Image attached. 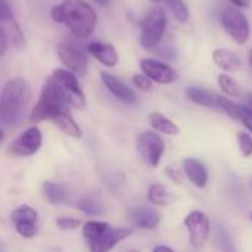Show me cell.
Segmentation results:
<instances>
[{
	"label": "cell",
	"mask_w": 252,
	"mask_h": 252,
	"mask_svg": "<svg viewBox=\"0 0 252 252\" xmlns=\"http://www.w3.org/2000/svg\"><path fill=\"white\" fill-rule=\"evenodd\" d=\"M66 111H71V108L61 96V93L56 89V86L53 84V81L50 78H47L41 89L38 100L35 102V105L30 114V121L34 124L47 121V120L52 121L58 114L66 112Z\"/></svg>",
	"instance_id": "277c9868"
},
{
	"label": "cell",
	"mask_w": 252,
	"mask_h": 252,
	"mask_svg": "<svg viewBox=\"0 0 252 252\" xmlns=\"http://www.w3.org/2000/svg\"><path fill=\"white\" fill-rule=\"evenodd\" d=\"M58 58L69 72L75 75H84L89 69L87 53L74 43L65 41L58 46Z\"/></svg>",
	"instance_id": "7c38bea8"
},
{
	"label": "cell",
	"mask_w": 252,
	"mask_h": 252,
	"mask_svg": "<svg viewBox=\"0 0 252 252\" xmlns=\"http://www.w3.org/2000/svg\"><path fill=\"white\" fill-rule=\"evenodd\" d=\"M100 80L103 83V86L108 89V92L118 99L120 102L126 103V105H136L139 102L137 94L117 75L108 72V71H102L100 72Z\"/></svg>",
	"instance_id": "9a60e30c"
},
{
	"label": "cell",
	"mask_w": 252,
	"mask_h": 252,
	"mask_svg": "<svg viewBox=\"0 0 252 252\" xmlns=\"http://www.w3.org/2000/svg\"><path fill=\"white\" fill-rule=\"evenodd\" d=\"M3 139H4V131H3V130L0 128V143L3 142Z\"/></svg>",
	"instance_id": "ab89813d"
},
{
	"label": "cell",
	"mask_w": 252,
	"mask_h": 252,
	"mask_svg": "<svg viewBox=\"0 0 252 252\" xmlns=\"http://www.w3.org/2000/svg\"><path fill=\"white\" fill-rule=\"evenodd\" d=\"M171 10L174 19L180 24H186L190 19V9L185 0H164Z\"/></svg>",
	"instance_id": "d4e9b609"
},
{
	"label": "cell",
	"mask_w": 252,
	"mask_h": 252,
	"mask_svg": "<svg viewBox=\"0 0 252 252\" xmlns=\"http://www.w3.org/2000/svg\"><path fill=\"white\" fill-rule=\"evenodd\" d=\"M220 24L226 34L238 44L244 46L251 37V25L242 9L227 6L220 12Z\"/></svg>",
	"instance_id": "52a82bcc"
},
{
	"label": "cell",
	"mask_w": 252,
	"mask_h": 252,
	"mask_svg": "<svg viewBox=\"0 0 252 252\" xmlns=\"http://www.w3.org/2000/svg\"><path fill=\"white\" fill-rule=\"evenodd\" d=\"M250 112L252 114V92L251 93H248V94H245V97H244V103H242Z\"/></svg>",
	"instance_id": "8d00e7d4"
},
{
	"label": "cell",
	"mask_w": 252,
	"mask_h": 252,
	"mask_svg": "<svg viewBox=\"0 0 252 252\" xmlns=\"http://www.w3.org/2000/svg\"><path fill=\"white\" fill-rule=\"evenodd\" d=\"M31 99V87L22 77L6 81L0 92V128H10L21 123Z\"/></svg>",
	"instance_id": "7a4b0ae2"
},
{
	"label": "cell",
	"mask_w": 252,
	"mask_h": 252,
	"mask_svg": "<svg viewBox=\"0 0 252 252\" xmlns=\"http://www.w3.org/2000/svg\"><path fill=\"white\" fill-rule=\"evenodd\" d=\"M131 224L140 230H155L161 223V214L149 205H134L127 211Z\"/></svg>",
	"instance_id": "5bb4252c"
},
{
	"label": "cell",
	"mask_w": 252,
	"mask_h": 252,
	"mask_svg": "<svg viewBox=\"0 0 252 252\" xmlns=\"http://www.w3.org/2000/svg\"><path fill=\"white\" fill-rule=\"evenodd\" d=\"M10 221L15 232L24 239H32L38 232V213L31 205H18L10 213Z\"/></svg>",
	"instance_id": "8fae6325"
},
{
	"label": "cell",
	"mask_w": 252,
	"mask_h": 252,
	"mask_svg": "<svg viewBox=\"0 0 252 252\" xmlns=\"http://www.w3.org/2000/svg\"><path fill=\"white\" fill-rule=\"evenodd\" d=\"M87 53L94 58L99 63L108 68H114L120 62V55L111 43L105 41H92L87 44Z\"/></svg>",
	"instance_id": "e0dca14e"
},
{
	"label": "cell",
	"mask_w": 252,
	"mask_h": 252,
	"mask_svg": "<svg viewBox=\"0 0 252 252\" xmlns=\"http://www.w3.org/2000/svg\"><path fill=\"white\" fill-rule=\"evenodd\" d=\"M139 65H140L142 74H145L152 83H157L161 86H168V84L176 83L179 78L177 71L171 65H168L162 61H158L154 58H145L140 61Z\"/></svg>",
	"instance_id": "4fadbf2b"
},
{
	"label": "cell",
	"mask_w": 252,
	"mask_h": 252,
	"mask_svg": "<svg viewBox=\"0 0 252 252\" xmlns=\"http://www.w3.org/2000/svg\"><path fill=\"white\" fill-rule=\"evenodd\" d=\"M92 1H94L96 4H99L102 7H108L111 4V0H92Z\"/></svg>",
	"instance_id": "f35d334b"
},
{
	"label": "cell",
	"mask_w": 252,
	"mask_h": 252,
	"mask_svg": "<svg viewBox=\"0 0 252 252\" xmlns=\"http://www.w3.org/2000/svg\"><path fill=\"white\" fill-rule=\"evenodd\" d=\"M7 46H9V35H7V30L3 24H0V59L6 55L7 52Z\"/></svg>",
	"instance_id": "e575fe53"
},
{
	"label": "cell",
	"mask_w": 252,
	"mask_h": 252,
	"mask_svg": "<svg viewBox=\"0 0 252 252\" xmlns=\"http://www.w3.org/2000/svg\"><path fill=\"white\" fill-rule=\"evenodd\" d=\"M43 145V133L37 126H31L24 130L7 146V152L16 158H30L35 155Z\"/></svg>",
	"instance_id": "30bf717a"
},
{
	"label": "cell",
	"mask_w": 252,
	"mask_h": 252,
	"mask_svg": "<svg viewBox=\"0 0 252 252\" xmlns=\"http://www.w3.org/2000/svg\"><path fill=\"white\" fill-rule=\"evenodd\" d=\"M248 59H250V65H251V69H252V49L250 50V55H248Z\"/></svg>",
	"instance_id": "60d3db41"
},
{
	"label": "cell",
	"mask_w": 252,
	"mask_h": 252,
	"mask_svg": "<svg viewBox=\"0 0 252 252\" xmlns=\"http://www.w3.org/2000/svg\"><path fill=\"white\" fill-rule=\"evenodd\" d=\"M149 1H152V3H157V4H159V3H162L164 0H149Z\"/></svg>",
	"instance_id": "b9f144b4"
},
{
	"label": "cell",
	"mask_w": 252,
	"mask_h": 252,
	"mask_svg": "<svg viewBox=\"0 0 252 252\" xmlns=\"http://www.w3.org/2000/svg\"><path fill=\"white\" fill-rule=\"evenodd\" d=\"M182 171L188 180L198 189H205L208 185V168L198 158H185L182 162Z\"/></svg>",
	"instance_id": "2e32d148"
},
{
	"label": "cell",
	"mask_w": 252,
	"mask_h": 252,
	"mask_svg": "<svg viewBox=\"0 0 252 252\" xmlns=\"http://www.w3.org/2000/svg\"><path fill=\"white\" fill-rule=\"evenodd\" d=\"M148 120H149L152 130L157 131L158 134H165V136H171V137H176L180 134V127L173 120H170L168 117H165L164 114H161L158 111H152L148 115Z\"/></svg>",
	"instance_id": "ffe728a7"
},
{
	"label": "cell",
	"mask_w": 252,
	"mask_h": 252,
	"mask_svg": "<svg viewBox=\"0 0 252 252\" xmlns=\"http://www.w3.org/2000/svg\"><path fill=\"white\" fill-rule=\"evenodd\" d=\"M219 109L223 111L227 117H230L232 120L238 121V115H239V103L233 102L230 97L226 96H219Z\"/></svg>",
	"instance_id": "83f0119b"
},
{
	"label": "cell",
	"mask_w": 252,
	"mask_h": 252,
	"mask_svg": "<svg viewBox=\"0 0 252 252\" xmlns=\"http://www.w3.org/2000/svg\"><path fill=\"white\" fill-rule=\"evenodd\" d=\"M213 62L216 63V66L227 74L242 69V59L239 58V55L226 47H219L213 50Z\"/></svg>",
	"instance_id": "ac0fdd59"
},
{
	"label": "cell",
	"mask_w": 252,
	"mask_h": 252,
	"mask_svg": "<svg viewBox=\"0 0 252 252\" xmlns=\"http://www.w3.org/2000/svg\"><path fill=\"white\" fill-rule=\"evenodd\" d=\"M250 220L252 221V211H251V214H250Z\"/></svg>",
	"instance_id": "ee69618b"
},
{
	"label": "cell",
	"mask_w": 252,
	"mask_h": 252,
	"mask_svg": "<svg viewBox=\"0 0 252 252\" xmlns=\"http://www.w3.org/2000/svg\"><path fill=\"white\" fill-rule=\"evenodd\" d=\"M52 123L68 137H72V139H81L83 137V131H81L80 126L75 123V120L72 118L69 111L58 114L52 120Z\"/></svg>",
	"instance_id": "44dd1931"
},
{
	"label": "cell",
	"mask_w": 252,
	"mask_h": 252,
	"mask_svg": "<svg viewBox=\"0 0 252 252\" xmlns=\"http://www.w3.org/2000/svg\"><path fill=\"white\" fill-rule=\"evenodd\" d=\"M219 81V87L220 90L227 96V97H241L242 96V89L239 86V83L236 81L235 77H232L227 72H221L217 77Z\"/></svg>",
	"instance_id": "603a6c76"
},
{
	"label": "cell",
	"mask_w": 252,
	"mask_h": 252,
	"mask_svg": "<svg viewBox=\"0 0 252 252\" xmlns=\"http://www.w3.org/2000/svg\"><path fill=\"white\" fill-rule=\"evenodd\" d=\"M167 13L161 6L148 10L140 22V44L148 50L158 47L167 32Z\"/></svg>",
	"instance_id": "5b68a950"
},
{
	"label": "cell",
	"mask_w": 252,
	"mask_h": 252,
	"mask_svg": "<svg viewBox=\"0 0 252 252\" xmlns=\"http://www.w3.org/2000/svg\"><path fill=\"white\" fill-rule=\"evenodd\" d=\"M152 252H176V251H174L173 248L167 247V245H157Z\"/></svg>",
	"instance_id": "74e56055"
},
{
	"label": "cell",
	"mask_w": 252,
	"mask_h": 252,
	"mask_svg": "<svg viewBox=\"0 0 252 252\" xmlns=\"http://www.w3.org/2000/svg\"><path fill=\"white\" fill-rule=\"evenodd\" d=\"M136 151L146 165H149L151 168H157L164 157L165 143L161 134L154 130H146L137 136Z\"/></svg>",
	"instance_id": "ba28073f"
},
{
	"label": "cell",
	"mask_w": 252,
	"mask_h": 252,
	"mask_svg": "<svg viewBox=\"0 0 252 252\" xmlns=\"http://www.w3.org/2000/svg\"><path fill=\"white\" fill-rule=\"evenodd\" d=\"M131 81H133V86L137 90H140V92H151L152 87H154V83L145 74H142V72L140 74H134L131 77Z\"/></svg>",
	"instance_id": "4dcf8cb0"
},
{
	"label": "cell",
	"mask_w": 252,
	"mask_h": 252,
	"mask_svg": "<svg viewBox=\"0 0 252 252\" xmlns=\"http://www.w3.org/2000/svg\"><path fill=\"white\" fill-rule=\"evenodd\" d=\"M43 198L52 205H63L68 204V193L62 185L55 182H44L41 186Z\"/></svg>",
	"instance_id": "7402d4cb"
},
{
	"label": "cell",
	"mask_w": 252,
	"mask_h": 252,
	"mask_svg": "<svg viewBox=\"0 0 252 252\" xmlns=\"http://www.w3.org/2000/svg\"><path fill=\"white\" fill-rule=\"evenodd\" d=\"M13 21H16V19L13 16L10 4L6 0H0V24H3L6 27V25H9Z\"/></svg>",
	"instance_id": "1f68e13d"
},
{
	"label": "cell",
	"mask_w": 252,
	"mask_h": 252,
	"mask_svg": "<svg viewBox=\"0 0 252 252\" xmlns=\"http://www.w3.org/2000/svg\"><path fill=\"white\" fill-rule=\"evenodd\" d=\"M49 78L53 81V84L56 86L61 96L63 97V100L68 103L69 108H74V109L86 108L87 99L75 74L69 72L65 68H56L52 71Z\"/></svg>",
	"instance_id": "8992f818"
},
{
	"label": "cell",
	"mask_w": 252,
	"mask_h": 252,
	"mask_svg": "<svg viewBox=\"0 0 252 252\" xmlns=\"http://www.w3.org/2000/svg\"><path fill=\"white\" fill-rule=\"evenodd\" d=\"M164 173H165V176L174 183V185H182V182H183V177H185V174H183V171L182 170H177V168H174V167H167L165 170H164Z\"/></svg>",
	"instance_id": "836d02e7"
},
{
	"label": "cell",
	"mask_w": 252,
	"mask_h": 252,
	"mask_svg": "<svg viewBox=\"0 0 252 252\" xmlns=\"http://www.w3.org/2000/svg\"><path fill=\"white\" fill-rule=\"evenodd\" d=\"M236 142H238L239 152L244 158L252 157V136L248 131H238Z\"/></svg>",
	"instance_id": "f1b7e54d"
},
{
	"label": "cell",
	"mask_w": 252,
	"mask_h": 252,
	"mask_svg": "<svg viewBox=\"0 0 252 252\" xmlns=\"http://www.w3.org/2000/svg\"><path fill=\"white\" fill-rule=\"evenodd\" d=\"M251 188H252V180H251Z\"/></svg>",
	"instance_id": "f6af8a7d"
},
{
	"label": "cell",
	"mask_w": 252,
	"mask_h": 252,
	"mask_svg": "<svg viewBox=\"0 0 252 252\" xmlns=\"http://www.w3.org/2000/svg\"><path fill=\"white\" fill-rule=\"evenodd\" d=\"M126 252H139L137 250H128V251H126Z\"/></svg>",
	"instance_id": "7bdbcfd3"
},
{
	"label": "cell",
	"mask_w": 252,
	"mask_h": 252,
	"mask_svg": "<svg viewBox=\"0 0 252 252\" xmlns=\"http://www.w3.org/2000/svg\"><path fill=\"white\" fill-rule=\"evenodd\" d=\"M183 224L188 230L189 235V244L195 251H199L205 247L210 233H211V223H210V217L201 211V210H195L190 211L185 220Z\"/></svg>",
	"instance_id": "9c48e42d"
},
{
	"label": "cell",
	"mask_w": 252,
	"mask_h": 252,
	"mask_svg": "<svg viewBox=\"0 0 252 252\" xmlns=\"http://www.w3.org/2000/svg\"><path fill=\"white\" fill-rule=\"evenodd\" d=\"M148 201L154 207H167L170 204L168 189L161 183H154L148 189Z\"/></svg>",
	"instance_id": "cb8c5ba5"
},
{
	"label": "cell",
	"mask_w": 252,
	"mask_h": 252,
	"mask_svg": "<svg viewBox=\"0 0 252 252\" xmlns=\"http://www.w3.org/2000/svg\"><path fill=\"white\" fill-rule=\"evenodd\" d=\"M235 7H239V9H247L251 6V0H229Z\"/></svg>",
	"instance_id": "d590c367"
},
{
	"label": "cell",
	"mask_w": 252,
	"mask_h": 252,
	"mask_svg": "<svg viewBox=\"0 0 252 252\" xmlns=\"http://www.w3.org/2000/svg\"><path fill=\"white\" fill-rule=\"evenodd\" d=\"M77 208H78L83 214L90 216V217H99V216H102V214L105 213L103 205H102L99 201L93 199V198H84V199L78 201Z\"/></svg>",
	"instance_id": "4316f807"
},
{
	"label": "cell",
	"mask_w": 252,
	"mask_h": 252,
	"mask_svg": "<svg viewBox=\"0 0 252 252\" xmlns=\"http://www.w3.org/2000/svg\"><path fill=\"white\" fill-rule=\"evenodd\" d=\"M55 223H56V227L62 232H71L83 226V221L74 217H59Z\"/></svg>",
	"instance_id": "f546056e"
},
{
	"label": "cell",
	"mask_w": 252,
	"mask_h": 252,
	"mask_svg": "<svg viewBox=\"0 0 252 252\" xmlns=\"http://www.w3.org/2000/svg\"><path fill=\"white\" fill-rule=\"evenodd\" d=\"M216 244L220 252H238L230 233L223 226H217L216 229Z\"/></svg>",
	"instance_id": "484cf974"
},
{
	"label": "cell",
	"mask_w": 252,
	"mask_h": 252,
	"mask_svg": "<svg viewBox=\"0 0 252 252\" xmlns=\"http://www.w3.org/2000/svg\"><path fill=\"white\" fill-rule=\"evenodd\" d=\"M50 15L78 38L90 37L97 25V12L86 0H62L52 7Z\"/></svg>",
	"instance_id": "6da1fadb"
},
{
	"label": "cell",
	"mask_w": 252,
	"mask_h": 252,
	"mask_svg": "<svg viewBox=\"0 0 252 252\" xmlns=\"http://www.w3.org/2000/svg\"><path fill=\"white\" fill-rule=\"evenodd\" d=\"M81 227L83 239L89 252H111L134 232L130 227H114L100 220H89L83 223Z\"/></svg>",
	"instance_id": "3957f363"
},
{
	"label": "cell",
	"mask_w": 252,
	"mask_h": 252,
	"mask_svg": "<svg viewBox=\"0 0 252 252\" xmlns=\"http://www.w3.org/2000/svg\"><path fill=\"white\" fill-rule=\"evenodd\" d=\"M186 97L193 102L195 105H199L202 108L208 109H219V94H216L211 90L202 89V87H188L186 89Z\"/></svg>",
	"instance_id": "d6986e66"
},
{
	"label": "cell",
	"mask_w": 252,
	"mask_h": 252,
	"mask_svg": "<svg viewBox=\"0 0 252 252\" xmlns=\"http://www.w3.org/2000/svg\"><path fill=\"white\" fill-rule=\"evenodd\" d=\"M238 121L244 124V127L248 130V133L252 136V114L244 106L239 105V115H238Z\"/></svg>",
	"instance_id": "d6a6232c"
}]
</instances>
